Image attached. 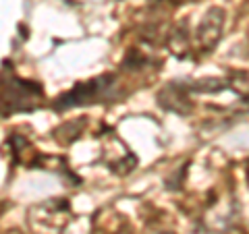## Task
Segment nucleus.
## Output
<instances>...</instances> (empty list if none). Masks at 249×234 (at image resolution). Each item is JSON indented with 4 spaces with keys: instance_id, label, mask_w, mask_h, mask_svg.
Listing matches in <instances>:
<instances>
[{
    "instance_id": "1",
    "label": "nucleus",
    "mask_w": 249,
    "mask_h": 234,
    "mask_svg": "<svg viewBox=\"0 0 249 234\" xmlns=\"http://www.w3.org/2000/svg\"><path fill=\"white\" fill-rule=\"evenodd\" d=\"M222 25H224V13L220 9H210L197 27V42L204 52L212 50L216 42L220 40Z\"/></svg>"
},
{
    "instance_id": "2",
    "label": "nucleus",
    "mask_w": 249,
    "mask_h": 234,
    "mask_svg": "<svg viewBox=\"0 0 249 234\" xmlns=\"http://www.w3.org/2000/svg\"><path fill=\"white\" fill-rule=\"evenodd\" d=\"M102 81H104V77H100V79H93L89 83H83V85H79V87H75L71 93H67V96L56 100V108L65 110V108L89 104V102H93V100H98L100 96H102V87H108V85H100Z\"/></svg>"
}]
</instances>
